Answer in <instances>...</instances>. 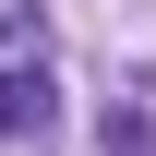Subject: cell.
Returning a JSON list of instances; mask_svg holds the SVG:
<instances>
[{"instance_id": "1", "label": "cell", "mask_w": 156, "mask_h": 156, "mask_svg": "<svg viewBox=\"0 0 156 156\" xmlns=\"http://www.w3.org/2000/svg\"><path fill=\"white\" fill-rule=\"evenodd\" d=\"M48 72H0V132H48Z\"/></svg>"}]
</instances>
